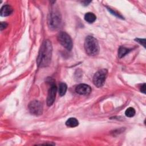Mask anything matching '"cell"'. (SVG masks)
Masks as SVG:
<instances>
[{"label": "cell", "mask_w": 146, "mask_h": 146, "mask_svg": "<svg viewBox=\"0 0 146 146\" xmlns=\"http://www.w3.org/2000/svg\"><path fill=\"white\" fill-rule=\"evenodd\" d=\"M52 51L51 42L49 40H44L41 45L36 59V63L39 67H45L50 64L52 56Z\"/></svg>", "instance_id": "1"}, {"label": "cell", "mask_w": 146, "mask_h": 146, "mask_svg": "<svg viewBox=\"0 0 146 146\" xmlns=\"http://www.w3.org/2000/svg\"><path fill=\"white\" fill-rule=\"evenodd\" d=\"M84 48L90 56H95L99 52V46L96 38L92 36H87L84 41Z\"/></svg>", "instance_id": "2"}, {"label": "cell", "mask_w": 146, "mask_h": 146, "mask_svg": "<svg viewBox=\"0 0 146 146\" xmlns=\"http://www.w3.org/2000/svg\"><path fill=\"white\" fill-rule=\"evenodd\" d=\"M62 18L59 11L56 9H52L48 15L47 24L50 29L56 30L61 24Z\"/></svg>", "instance_id": "3"}, {"label": "cell", "mask_w": 146, "mask_h": 146, "mask_svg": "<svg viewBox=\"0 0 146 146\" xmlns=\"http://www.w3.org/2000/svg\"><path fill=\"white\" fill-rule=\"evenodd\" d=\"M108 71L106 69H102L98 71L93 76V83L97 87H101L103 86L107 76Z\"/></svg>", "instance_id": "4"}, {"label": "cell", "mask_w": 146, "mask_h": 146, "mask_svg": "<svg viewBox=\"0 0 146 146\" xmlns=\"http://www.w3.org/2000/svg\"><path fill=\"white\" fill-rule=\"evenodd\" d=\"M59 42L67 50L70 51L72 48V41L70 35L66 32L60 31L58 35Z\"/></svg>", "instance_id": "5"}, {"label": "cell", "mask_w": 146, "mask_h": 146, "mask_svg": "<svg viewBox=\"0 0 146 146\" xmlns=\"http://www.w3.org/2000/svg\"><path fill=\"white\" fill-rule=\"evenodd\" d=\"M28 108L30 112L34 115L39 116L42 115L43 112V106L42 104L38 100L31 101L29 106Z\"/></svg>", "instance_id": "6"}, {"label": "cell", "mask_w": 146, "mask_h": 146, "mask_svg": "<svg viewBox=\"0 0 146 146\" xmlns=\"http://www.w3.org/2000/svg\"><path fill=\"white\" fill-rule=\"evenodd\" d=\"M51 82V86L49 88L48 92V95L47 98V105L48 106H51L54 103L55 100V96L56 93L57 91V87L56 86V84L54 83V80H50Z\"/></svg>", "instance_id": "7"}, {"label": "cell", "mask_w": 146, "mask_h": 146, "mask_svg": "<svg viewBox=\"0 0 146 146\" xmlns=\"http://www.w3.org/2000/svg\"><path fill=\"white\" fill-rule=\"evenodd\" d=\"M76 93L80 95H88L91 92V88L86 84H79L75 88Z\"/></svg>", "instance_id": "8"}, {"label": "cell", "mask_w": 146, "mask_h": 146, "mask_svg": "<svg viewBox=\"0 0 146 146\" xmlns=\"http://www.w3.org/2000/svg\"><path fill=\"white\" fill-rule=\"evenodd\" d=\"M13 11V8L11 6L6 5L3 6L1 9L0 14L2 17H7L10 15Z\"/></svg>", "instance_id": "9"}, {"label": "cell", "mask_w": 146, "mask_h": 146, "mask_svg": "<svg viewBox=\"0 0 146 146\" xmlns=\"http://www.w3.org/2000/svg\"><path fill=\"white\" fill-rule=\"evenodd\" d=\"M79 124L78 120L75 117H70L69 118L66 122V125L68 127H75L78 126Z\"/></svg>", "instance_id": "10"}, {"label": "cell", "mask_w": 146, "mask_h": 146, "mask_svg": "<svg viewBox=\"0 0 146 146\" xmlns=\"http://www.w3.org/2000/svg\"><path fill=\"white\" fill-rule=\"evenodd\" d=\"M96 19V15L92 13H87L84 15V19L86 22L90 23H92L95 21Z\"/></svg>", "instance_id": "11"}, {"label": "cell", "mask_w": 146, "mask_h": 146, "mask_svg": "<svg viewBox=\"0 0 146 146\" xmlns=\"http://www.w3.org/2000/svg\"><path fill=\"white\" fill-rule=\"evenodd\" d=\"M131 50L125 47L120 46L118 49V56L120 58H123L126 54H127Z\"/></svg>", "instance_id": "12"}, {"label": "cell", "mask_w": 146, "mask_h": 146, "mask_svg": "<svg viewBox=\"0 0 146 146\" xmlns=\"http://www.w3.org/2000/svg\"><path fill=\"white\" fill-rule=\"evenodd\" d=\"M67 89V86L66 83H61L59 84V94L60 96H63L64 95H65L66 91Z\"/></svg>", "instance_id": "13"}, {"label": "cell", "mask_w": 146, "mask_h": 146, "mask_svg": "<svg viewBox=\"0 0 146 146\" xmlns=\"http://www.w3.org/2000/svg\"><path fill=\"white\" fill-rule=\"evenodd\" d=\"M125 116L128 117H133L135 115V110L132 107H129L126 110L125 112Z\"/></svg>", "instance_id": "14"}, {"label": "cell", "mask_w": 146, "mask_h": 146, "mask_svg": "<svg viewBox=\"0 0 146 146\" xmlns=\"http://www.w3.org/2000/svg\"><path fill=\"white\" fill-rule=\"evenodd\" d=\"M108 11H109L112 14L115 15V16H116V17H119V18H121V19H123L122 16H121V15H120L119 13H117V12H116L115 11H113V10H112V9H110V8H108Z\"/></svg>", "instance_id": "15"}, {"label": "cell", "mask_w": 146, "mask_h": 146, "mask_svg": "<svg viewBox=\"0 0 146 146\" xmlns=\"http://www.w3.org/2000/svg\"><path fill=\"white\" fill-rule=\"evenodd\" d=\"M136 42H139L140 44H142L144 47H145V39H139V38H137L136 39Z\"/></svg>", "instance_id": "16"}, {"label": "cell", "mask_w": 146, "mask_h": 146, "mask_svg": "<svg viewBox=\"0 0 146 146\" xmlns=\"http://www.w3.org/2000/svg\"><path fill=\"white\" fill-rule=\"evenodd\" d=\"M7 26V24L6 22H1V30H2L3 29H5Z\"/></svg>", "instance_id": "17"}, {"label": "cell", "mask_w": 146, "mask_h": 146, "mask_svg": "<svg viewBox=\"0 0 146 146\" xmlns=\"http://www.w3.org/2000/svg\"><path fill=\"white\" fill-rule=\"evenodd\" d=\"M140 91H141V92H143L144 94H145V83H144V84L141 86Z\"/></svg>", "instance_id": "18"}, {"label": "cell", "mask_w": 146, "mask_h": 146, "mask_svg": "<svg viewBox=\"0 0 146 146\" xmlns=\"http://www.w3.org/2000/svg\"><path fill=\"white\" fill-rule=\"evenodd\" d=\"M90 2H91V1H84V2H83L82 3H85V4H84V5L87 6V5H88V4L90 3Z\"/></svg>", "instance_id": "19"}]
</instances>
